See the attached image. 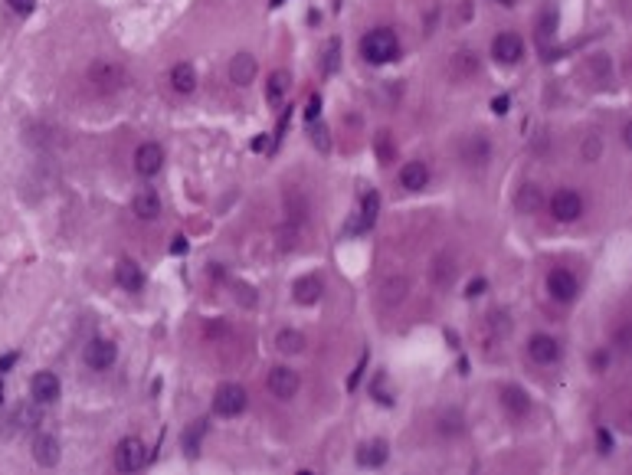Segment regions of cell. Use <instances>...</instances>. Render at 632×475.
I'll use <instances>...</instances> for the list:
<instances>
[{
  "instance_id": "cell-27",
  "label": "cell",
  "mask_w": 632,
  "mask_h": 475,
  "mask_svg": "<svg viewBox=\"0 0 632 475\" xmlns=\"http://www.w3.org/2000/svg\"><path fill=\"white\" fill-rule=\"evenodd\" d=\"M204 436H206V420H197L190 426V430L183 432V453L190 455H200V443H204Z\"/></svg>"
},
{
  "instance_id": "cell-12",
  "label": "cell",
  "mask_w": 632,
  "mask_h": 475,
  "mask_svg": "<svg viewBox=\"0 0 632 475\" xmlns=\"http://www.w3.org/2000/svg\"><path fill=\"white\" fill-rule=\"evenodd\" d=\"M527 354H531V361H537V364H554V361L560 357V345L550 335H534L531 338V345H527Z\"/></svg>"
},
{
  "instance_id": "cell-9",
  "label": "cell",
  "mask_w": 632,
  "mask_h": 475,
  "mask_svg": "<svg viewBox=\"0 0 632 475\" xmlns=\"http://www.w3.org/2000/svg\"><path fill=\"white\" fill-rule=\"evenodd\" d=\"M299 374L292 368H272V374H269V390H272V397L279 400H292L295 393H299Z\"/></svg>"
},
{
  "instance_id": "cell-29",
  "label": "cell",
  "mask_w": 632,
  "mask_h": 475,
  "mask_svg": "<svg viewBox=\"0 0 632 475\" xmlns=\"http://www.w3.org/2000/svg\"><path fill=\"white\" fill-rule=\"evenodd\" d=\"M311 128H308V135H311V144H315V148H318V151H328V148H331V138H328V128H324L322 121H308Z\"/></svg>"
},
{
  "instance_id": "cell-15",
  "label": "cell",
  "mask_w": 632,
  "mask_h": 475,
  "mask_svg": "<svg viewBox=\"0 0 632 475\" xmlns=\"http://www.w3.org/2000/svg\"><path fill=\"white\" fill-rule=\"evenodd\" d=\"M488 158H492V151H488V141H485L482 135H472V138L462 144V161L469 164V167H485Z\"/></svg>"
},
{
  "instance_id": "cell-4",
  "label": "cell",
  "mask_w": 632,
  "mask_h": 475,
  "mask_svg": "<svg viewBox=\"0 0 632 475\" xmlns=\"http://www.w3.org/2000/svg\"><path fill=\"white\" fill-rule=\"evenodd\" d=\"M144 462H148V453H144V443H141L138 436H128V439L118 443V449H115L118 472H138Z\"/></svg>"
},
{
  "instance_id": "cell-11",
  "label": "cell",
  "mask_w": 632,
  "mask_h": 475,
  "mask_svg": "<svg viewBox=\"0 0 632 475\" xmlns=\"http://www.w3.org/2000/svg\"><path fill=\"white\" fill-rule=\"evenodd\" d=\"M30 390H33V400L36 403H53L59 397V377L50 374V370H40V374H33Z\"/></svg>"
},
{
  "instance_id": "cell-18",
  "label": "cell",
  "mask_w": 632,
  "mask_h": 475,
  "mask_svg": "<svg viewBox=\"0 0 632 475\" xmlns=\"http://www.w3.org/2000/svg\"><path fill=\"white\" fill-rule=\"evenodd\" d=\"M292 299L299 305H315L318 299H322V279L318 276H305V279H299L295 285H292Z\"/></svg>"
},
{
  "instance_id": "cell-37",
  "label": "cell",
  "mask_w": 632,
  "mask_h": 475,
  "mask_svg": "<svg viewBox=\"0 0 632 475\" xmlns=\"http://www.w3.org/2000/svg\"><path fill=\"white\" fill-rule=\"evenodd\" d=\"M508 105H511V98H508V96H498L492 102V112H495V115H504V112H508Z\"/></svg>"
},
{
  "instance_id": "cell-21",
  "label": "cell",
  "mask_w": 632,
  "mask_h": 475,
  "mask_svg": "<svg viewBox=\"0 0 632 475\" xmlns=\"http://www.w3.org/2000/svg\"><path fill=\"white\" fill-rule=\"evenodd\" d=\"M171 86L174 92H181V96H190L193 89H197V73H193L190 63H177L171 69Z\"/></svg>"
},
{
  "instance_id": "cell-13",
  "label": "cell",
  "mask_w": 632,
  "mask_h": 475,
  "mask_svg": "<svg viewBox=\"0 0 632 475\" xmlns=\"http://www.w3.org/2000/svg\"><path fill=\"white\" fill-rule=\"evenodd\" d=\"M33 459L43 465V469H53V465L59 462V443H56V436L40 432V436L33 439Z\"/></svg>"
},
{
  "instance_id": "cell-16",
  "label": "cell",
  "mask_w": 632,
  "mask_h": 475,
  "mask_svg": "<svg viewBox=\"0 0 632 475\" xmlns=\"http://www.w3.org/2000/svg\"><path fill=\"white\" fill-rule=\"evenodd\" d=\"M256 59L249 53H236L233 63H230V82H236V86H249L253 79H256Z\"/></svg>"
},
{
  "instance_id": "cell-42",
  "label": "cell",
  "mask_w": 632,
  "mask_h": 475,
  "mask_svg": "<svg viewBox=\"0 0 632 475\" xmlns=\"http://www.w3.org/2000/svg\"><path fill=\"white\" fill-rule=\"evenodd\" d=\"M171 252H177V256H181V252H187V239H183V236H174Z\"/></svg>"
},
{
  "instance_id": "cell-32",
  "label": "cell",
  "mask_w": 632,
  "mask_h": 475,
  "mask_svg": "<svg viewBox=\"0 0 632 475\" xmlns=\"http://www.w3.org/2000/svg\"><path fill=\"white\" fill-rule=\"evenodd\" d=\"M377 151H380V161L390 164L393 151H390V131H380V138H377Z\"/></svg>"
},
{
  "instance_id": "cell-44",
  "label": "cell",
  "mask_w": 632,
  "mask_h": 475,
  "mask_svg": "<svg viewBox=\"0 0 632 475\" xmlns=\"http://www.w3.org/2000/svg\"><path fill=\"white\" fill-rule=\"evenodd\" d=\"M279 3H282V0H272V7H279Z\"/></svg>"
},
{
  "instance_id": "cell-20",
  "label": "cell",
  "mask_w": 632,
  "mask_h": 475,
  "mask_svg": "<svg viewBox=\"0 0 632 475\" xmlns=\"http://www.w3.org/2000/svg\"><path fill=\"white\" fill-rule=\"evenodd\" d=\"M115 279H118V285L125 292H141L144 289V272L135 266L131 259H125V262H118V269H115Z\"/></svg>"
},
{
  "instance_id": "cell-7",
  "label": "cell",
  "mask_w": 632,
  "mask_h": 475,
  "mask_svg": "<svg viewBox=\"0 0 632 475\" xmlns=\"http://www.w3.org/2000/svg\"><path fill=\"white\" fill-rule=\"evenodd\" d=\"M86 364L92 370H108L112 364H115V357H118V347H115V341H105V338H96V341H89L86 345Z\"/></svg>"
},
{
  "instance_id": "cell-43",
  "label": "cell",
  "mask_w": 632,
  "mask_h": 475,
  "mask_svg": "<svg viewBox=\"0 0 632 475\" xmlns=\"http://www.w3.org/2000/svg\"><path fill=\"white\" fill-rule=\"evenodd\" d=\"M619 347H622V351L629 347V328H622V331H619Z\"/></svg>"
},
{
  "instance_id": "cell-34",
  "label": "cell",
  "mask_w": 632,
  "mask_h": 475,
  "mask_svg": "<svg viewBox=\"0 0 632 475\" xmlns=\"http://www.w3.org/2000/svg\"><path fill=\"white\" fill-rule=\"evenodd\" d=\"M13 7V13H20V17H27V13H33V7H36V0H7Z\"/></svg>"
},
{
  "instance_id": "cell-33",
  "label": "cell",
  "mask_w": 632,
  "mask_h": 475,
  "mask_svg": "<svg viewBox=\"0 0 632 475\" xmlns=\"http://www.w3.org/2000/svg\"><path fill=\"white\" fill-rule=\"evenodd\" d=\"M338 69V43H328V53H324V73H334Z\"/></svg>"
},
{
  "instance_id": "cell-14",
  "label": "cell",
  "mask_w": 632,
  "mask_h": 475,
  "mask_svg": "<svg viewBox=\"0 0 632 475\" xmlns=\"http://www.w3.org/2000/svg\"><path fill=\"white\" fill-rule=\"evenodd\" d=\"M131 210H135L138 220H154V216H161V197L154 194L151 187H144V190H138L131 197Z\"/></svg>"
},
{
  "instance_id": "cell-10",
  "label": "cell",
  "mask_w": 632,
  "mask_h": 475,
  "mask_svg": "<svg viewBox=\"0 0 632 475\" xmlns=\"http://www.w3.org/2000/svg\"><path fill=\"white\" fill-rule=\"evenodd\" d=\"M547 289L550 295L557 299V302H573L577 299V279H573V272L567 269H554L547 276Z\"/></svg>"
},
{
  "instance_id": "cell-2",
  "label": "cell",
  "mask_w": 632,
  "mask_h": 475,
  "mask_svg": "<svg viewBox=\"0 0 632 475\" xmlns=\"http://www.w3.org/2000/svg\"><path fill=\"white\" fill-rule=\"evenodd\" d=\"M89 82H92L102 96H112V92H118V89L128 82V73H125L118 63H112V59H98V63H92V69H89Z\"/></svg>"
},
{
  "instance_id": "cell-24",
  "label": "cell",
  "mask_w": 632,
  "mask_h": 475,
  "mask_svg": "<svg viewBox=\"0 0 632 475\" xmlns=\"http://www.w3.org/2000/svg\"><path fill=\"white\" fill-rule=\"evenodd\" d=\"M541 204H544V197H541V190H537L534 184H525L515 194V206L521 210V213H537V210H541Z\"/></svg>"
},
{
  "instance_id": "cell-25",
  "label": "cell",
  "mask_w": 632,
  "mask_h": 475,
  "mask_svg": "<svg viewBox=\"0 0 632 475\" xmlns=\"http://www.w3.org/2000/svg\"><path fill=\"white\" fill-rule=\"evenodd\" d=\"M289 86H292V79H289V73L285 69H279V73H272L269 76V82H266V98L276 105V102H282V96L289 92Z\"/></svg>"
},
{
  "instance_id": "cell-35",
  "label": "cell",
  "mask_w": 632,
  "mask_h": 475,
  "mask_svg": "<svg viewBox=\"0 0 632 475\" xmlns=\"http://www.w3.org/2000/svg\"><path fill=\"white\" fill-rule=\"evenodd\" d=\"M318 112H322V98L311 96V98H308V108H305V119L315 121V119H318Z\"/></svg>"
},
{
  "instance_id": "cell-41",
  "label": "cell",
  "mask_w": 632,
  "mask_h": 475,
  "mask_svg": "<svg viewBox=\"0 0 632 475\" xmlns=\"http://www.w3.org/2000/svg\"><path fill=\"white\" fill-rule=\"evenodd\" d=\"M236 295H243V299H246V305L256 302V295H253V289H249V285H236Z\"/></svg>"
},
{
  "instance_id": "cell-40",
  "label": "cell",
  "mask_w": 632,
  "mask_h": 475,
  "mask_svg": "<svg viewBox=\"0 0 632 475\" xmlns=\"http://www.w3.org/2000/svg\"><path fill=\"white\" fill-rule=\"evenodd\" d=\"M13 364H17V354H3V357H0V374H7Z\"/></svg>"
},
{
  "instance_id": "cell-22",
  "label": "cell",
  "mask_w": 632,
  "mask_h": 475,
  "mask_svg": "<svg viewBox=\"0 0 632 475\" xmlns=\"http://www.w3.org/2000/svg\"><path fill=\"white\" fill-rule=\"evenodd\" d=\"M357 462L364 469H377V465L386 462V443L384 439H374V443H364L357 449Z\"/></svg>"
},
{
  "instance_id": "cell-36",
  "label": "cell",
  "mask_w": 632,
  "mask_h": 475,
  "mask_svg": "<svg viewBox=\"0 0 632 475\" xmlns=\"http://www.w3.org/2000/svg\"><path fill=\"white\" fill-rule=\"evenodd\" d=\"M596 439H600V453H603V455H610V453H612V436H610V432L600 430V432H596Z\"/></svg>"
},
{
  "instance_id": "cell-5",
  "label": "cell",
  "mask_w": 632,
  "mask_h": 475,
  "mask_svg": "<svg viewBox=\"0 0 632 475\" xmlns=\"http://www.w3.org/2000/svg\"><path fill=\"white\" fill-rule=\"evenodd\" d=\"M492 56L502 66H515L518 59L525 56V43H521V36H518V33H498V36L492 40Z\"/></svg>"
},
{
  "instance_id": "cell-1",
  "label": "cell",
  "mask_w": 632,
  "mask_h": 475,
  "mask_svg": "<svg viewBox=\"0 0 632 475\" xmlns=\"http://www.w3.org/2000/svg\"><path fill=\"white\" fill-rule=\"evenodd\" d=\"M361 53H364L367 63H390V59H397L400 56V43H397V33L386 30V27H380V30H370L361 40Z\"/></svg>"
},
{
  "instance_id": "cell-31",
  "label": "cell",
  "mask_w": 632,
  "mask_h": 475,
  "mask_svg": "<svg viewBox=\"0 0 632 475\" xmlns=\"http://www.w3.org/2000/svg\"><path fill=\"white\" fill-rule=\"evenodd\" d=\"M407 295V279H390L384 285V302L386 305H393V302H400Z\"/></svg>"
},
{
  "instance_id": "cell-28",
  "label": "cell",
  "mask_w": 632,
  "mask_h": 475,
  "mask_svg": "<svg viewBox=\"0 0 632 475\" xmlns=\"http://www.w3.org/2000/svg\"><path fill=\"white\" fill-rule=\"evenodd\" d=\"M377 213H380V194L370 190V194H364V200H361V223H357V229L370 227V223L377 220Z\"/></svg>"
},
{
  "instance_id": "cell-38",
  "label": "cell",
  "mask_w": 632,
  "mask_h": 475,
  "mask_svg": "<svg viewBox=\"0 0 632 475\" xmlns=\"http://www.w3.org/2000/svg\"><path fill=\"white\" fill-rule=\"evenodd\" d=\"M482 292H485V279H472L469 289H465V295H469V299H475V295H482Z\"/></svg>"
},
{
  "instance_id": "cell-23",
  "label": "cell",
  "mask_w": 632,
  "mask_h": 475,
  "mask_svg": "<svg viewBox=\"0 0 632 475\" xmlns=\"http://www.w3.org/2000/svg\"><path fill=\"white\" fill-rule=\"evenodd\" d=\"M449 73H452L456 79H472L475 73H479V56L469 53V50H459V53L452 56Z\"/></svg>"
},
{
  "instance_id": "cell-6",
  "label": "cell",
  "mask_w": 632,
  "mask_h": 475,
  "mask_svg": "<svg viewBox=\"0 0 632 475\" xmlns=\"http://www.w3.org/2000/svg\"><path fill=\"white\" fill-rule=\"evenodd\" d=\"M550 213H554V220H560V223H573V220L583 213V200H580V194H573V190H557V194L550 197Z\"/></svg>"
},
{
  "instance_id": "cell-39",
  "label": "cell",
  "mask_w": 632,
  "mask_h": 475,
  "mask_svg": "<svg viewBox=\"0 0 632 475\" xmlns=\"http://www.w3.org/2000/svg\"><path fill=\"white\" fill-rule=\"evenodd\" d=\"M606 364H610V354H606V351H596V354H593V368L603 370Z\"/></svg>"
},
{
  "instance_id": "cell-19",
  "label": "cell",
  "mask_w": 632,
  "mask_h": 475,
  "mask_svg": "<svg viewBox=\"0 0 632 475\" xmlns=\"http://www.w3.org/2000/svg\"><path fill=\"white\" fill-rule=\"evenodd\" d=\"M502 407L511 413L515 420H521V416L531 410V400H527V393L521 387H502Z\"/></svg>"
},
{
  "instance_id": "cell-8",
  "label": "cell",
  "mask_w": 632,
  "mask_h": 475,
  "mask_svg": "<svg viewBox=\"0 0 632 475\" xmlns=\"http://www.w3.org/2000/svg\"><path fill=\"white\" fill-rule=\"evenodd\" d=\"M161 164H164V151H161V144H154V141H144L138 151H135V171L141 177H154V174L161 171Z\"/></svg>"
},
{
  "instance_id": "cell-3",
  "label": "cell",
  "mask_w": 632,
  "mask_h": 475,
  "mask_svg": "<svg viewBox=\"0 0 632 475\" xmlns=\"http://www.w3.org/2000/svg\"><path fill=\"white\" fill-rule=\"evenodd\" d=\"M243 410H246V390L239 387V384H223V387H216L213 413H220V416H239Z\"/></svg>"
},
{
  "instance_id": "cell-30",
  "label": "cell",
  "mask_w": 632,
  "mask_h": 475,
  "mask_svg": "<svg viewBox=\"0 0 632 475\" xmlns=\"http://www.w3.org/2000/svg\"><path fill=\"white\" fill-rule=\"evenodd\" d=\"M462 430H465V426H462L459 413H442V416H439V432H442V436H459Z\"/></svg>"
},
{
  "instance_id": "cell-17",
  "label": "cell",
  "mask_w": 632,
  "mask_h": 475,
  "mask_svg": "<svg viewBox=\"0 0 632 475\" xmlns=\"http://www.w3.org/2000/svg\"><path fill=\"white\" fill-rule=\"evenodd\" d=\"M400 184L407 190H423L429 184V167L423 161H409L400 167Z\"/></svg>"
},
{
  "instance_id": "cell-26",
  "label": "cell",
  "mask_w": 632,
  "mask_h": 475,
  "mask_svg": "<svg viewBox=\"0 0 632 475\" xmlns=\"http://www.w3.org/2000/svg\"><path fill=\"white\" fill-rule=\"evenodd\" d=\"M276 347H279L282 354H301V351H305V335L285 328V331H279V338H276Z\"/></svg>"
}]
</instances>
